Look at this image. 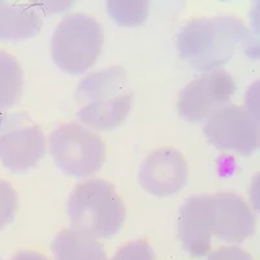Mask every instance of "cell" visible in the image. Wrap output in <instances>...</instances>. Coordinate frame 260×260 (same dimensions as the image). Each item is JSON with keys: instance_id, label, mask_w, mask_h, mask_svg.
Listing matches in <instances>:
<instances>
[{"instance_id": "obj_19", "label": "cell", "mask_w": 260, "mask_h": 260, "mask_svg": "<svg viewBox=\"0 0 260 260\" xmlns=\"http://www.w3.org/2000/svg\"><path fill=\"white\" fill-rule=\"evenodd\" d=\"M11 260H50L47 256H45L43 254L38 251H20L18 254H16L15 256Z\"/></svg>"}, {"instance_id": "obj_5", "label": "cell", "mask_w": 260, "mask_h": 260, "mask_svg": "<svg viewBox=\"0 0 260 260\" xmlns=\"http://www.w3.org/2000/svg\"><path fill=\"white\" fill-rule=\"evenodd\" d=\"M48 150L62 173L77 178L96 173L107 157L101 137L77 122H64L53 130L48 138Z\"/></svg>"}, {"instance_id": "obj_2", "label": "cell", "mask_w": 260, "mask_h": 260, "mask_svg": "<svg viewBox=\"0 0 260 260\" xmlns=\"http://www.w3.org/2000/svg\"><path fill=\"white\" fill-rule=\"evenodd\" d=\"M133 90L125 69L120 65L87 74L76 89L80 103L77 117L99 132L122 125L133 106Z\"/></svg>"}, {"instance_id": "obj_11", "label": "cell", "mask_w": 260, "mask_h": 260, "mask_svg": "<svg viewBox=\"0 0 260 260\" xmlns=\"http://www.w3.org/2000/svg\"><path fill=\"white\" fill-rule=\"evenodd\" d=\"M212 197V236L224 242L241 243L254 234L256 219L242 197L233 192H217Z\"/></svg>"}, {"instance_id": "obj_10", "label": "cell", "mask_w": 260, "mask_h": 260, "mask_svg": "<svg viewBox=\"0 0 260 260\" xmlns=\"http://www.w3.org/2000/svg\"><path fill=\"white\" fill-rule=\"evenodd\" d=\"M213 226V197L199 194L183 202L178 215V237L191 256L201 257L211 250Z\"/></svg>"}, {"instance_id": "obj_6", "label": "cell", "mask_w": 260, "mask_h": 260, "mask_svg": "<svg viewBox=\"0 0 260 260\" xmlns=\"http://www.w3.org/2000/svg\"><path fill=\"white\" fill-rule=\"evenodd\" d=\"M46 154V137L41 127L22 113L7 115L0 132V161L12 173H25Z\"/></svg>"}, {"instance_id": "obj_16", "label": "cell", "mask_w": 260, "mask_h": 260, "mask_svg": "<svg viewBox=\"0 0 260 260\" xmlns=\"http://www.w3.org/2000/svg\"><path fill=\"white\" fill-rule=\"evenodd\" d=\"M18 208V197L8 181L0 180V231L15 220Z\"/></svg>"}, {"instance_id": "obj_15", "label": "cell", "mask_w": 260, "mask_h": 260, "mask_svg": "<svg viewBox=\"0 0 260 260\" xmlns=\"http://www.w3.org/2000/svg\"><path fill=\"white\" fill-rule=\"evenodd\" d=\"M108 15L121 26L143 25L148 17V2H108Z\"/></svg>"}, {"instance_id": "obj_3", "label": "cell", "mask_w": 260, "mask_h": 260, "mask_svg": "<svg viewBox=\"0 0 260 260\" xmlns=\"http://www.w3.org/2000/svg\"><path fill=\"white\" fill-rule=\"evenodd\" d=\"M68 215L74 229L95 238H111L126 219V208L116 187L94 178L78 183L68 199Z\"/></svg>"}, {"instance_id": "obj_1", "label": "cell", "mask_w": 260, "mask_h": 260, "mask_svg": "<svg viewBox=\"0 0 260 260\" xmlns=\"http://www.w3.org/2000/svg\"><path fill=\"white\" fill-rule=\"evenodd\" d=\"M255 39L240 18H194L177 34V48L194 71L211 72L226 64L237 51L255 52Z\"/></svg>"}, {"instance_id": "obj_8", "label": "cell", "mask_w": 260, "mask_h": 260, "mask_svg": "<svg viewBox=\"0 0 260 260\" xmlns=\"http://www.w3.org/2000/svg\"><path fill=\"white\" fill-rule=\"evenodd\" d=\"M237 85L225 69H215L201 74L178 94L177 110L189 122L203 121L213 111L231 103Z\"/></svg>"}, {"instance_id": "obj_17", "label": "cell", "mask_w": 260, "mask_h": 260, "mask_svg": "<svg viewBox=\"0 0 260 260\" xmlns=\"http://www.w3.org/2000/svg\"><path fill=\"white\" fill-rule=\"evenodd\" d=\"M111 260H155V252L146 240L127 242Z\"/></svg>"}, {"instance_id": "obj_13", "label": "cell", "mask_w": 260, "mask_h": 260, "mask_svg": "<svg viewBox=\"0 0 260 260\" xmlns=\"http://www.w3.org/2000/svg\"><path fill=\"white\" fill-rule=\"evenodd\" d=\"M55 260H107L106 250L95 237L78 229H62L52 241Z\"/></svg>"}, {"instance_id": "obj_21", "label": "cell", "mask_w": 260, "mask_h": 260, "mask_svg": "<svg viewBox=\"0 0 260 260\" xmlns=\"http://www.w3.org/2000/svg\"><path fill=\"white\" fill-rule=\"evenodd\" d=\"M0 260H3V259H0Z\"/></svg>"}, {"instance_id": "obj_7", "label": "cell", "mask_w": 260, "mask_h": 260, "mask_svg": "<svg viewBox=\"0 0 260 260\" xmlns=\"http://www.w3.org/2000/svg\"><path fill=\"white\" fill-rule=\"evenodd\" d=\"M208 142L220 151L251 155L259 148V124L246 108L228 104L213 111L204 124Z\"/></svg>"}, {"instance_id": "obj_12", "label": "cell", "mask_w": 260, "mask_h": 260, "mask_svg": "<svg viewBox=\"0 0 260 260\" xmlns=\"http://www.w3.org/2000/svg\"><path fill=\"white\" fill-rule=\"evenodd\" d=\"M42 16L34 6L0 3V41H24L42 29Z\"/></svg>"}, {"instance_id": "obj_9", "label": "cell", "mask_w": 260, "mask_h": 260, "mask_svg": "<svg viewBox=\"0 0 260 260\" xmlns=\"http://www.w3.org/2000/svg\"><path fill=\"white\" fill-rule=\"evenodd\" d=\"M187 162L180 151L172 147L151 152L139 168V183L148 194L166 198L180 192L186 185Z\"/></svg>"}, {"instance_id": "obj_14", "label": "cell", "mask_w": 260, "mask_h": 260, "mask_svg": "<svg viewBox=\"0 0 260 260\" xmlns=\"http://www.w3.org/2000/svg\"><path fill=\"white\" fill-rule=\"evenodd\" d=\"M24 94V72L11 53L0 50V111L9 110Z\"/></svg>"}, {"instance_id": "obj_18", "label": "cell", "mask_w": 260, "mask_h": 260, "mask_svg": "<svg viewBox=\"0 0 260 260\" xmlns=\"http://www.w3.org/2000/svg\"><path fill=\"white\" fill-rule=\"evenodd\" d=\"M207 260H254L243 248L237 246H224L208 255Z\"/></svg>"}, {"instance_id": "obj_20", "label": "cell", "mask_w": 260, "mask_h": 260, "mask_svg": "<svg viewBox=\"0 0 260 260\" xmlns=\"http://www.w3.org/2000/svg\"><path fill=\"white\" fill-rule=\"evenodd\" d=\"M6 118H7V115L3 112V111H0V132H2V129H3V125L4 122H6Z\"/></svg>"}, {"instance_id": "obj_4", "label": "cell", "mask_w": 260, "mask_h": 260, "mask_svg": "<svg viewBox=\"0 0 260 260\" xmlns=\"http://www.w3.org/2000/svg\"><path fill=\"white\" fill-rule=\"evenodd\" d=\"M103 42V29L94 17L73 13L67 16L53 31L51 55L62 72L78 76L96 62Z\"/></svg>"}]
</instances>
